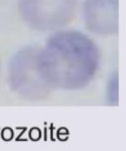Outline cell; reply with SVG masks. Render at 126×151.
I'll list each match as a JSON object with an SVG mask.
<instances>
[{
	"instance_id": "52a82bcc",
	"label": "cell",
	"mask_w": 126,
	"mask_h": 151,
	"mask_svg": "<svg viewBox=\"0 0 126 151\" xmlns=\"http://www.w3.org/2000/svg\"><path fill=\"white\" fill-rule=\"evenodd\" d=\"M4 133H5V134H3V138L5 140H10L13 138V133L12 131V130L10 128H7V129L4 130Z\"/></svg>"
},
{
	"instance_id": "3957f363",
	"label": "cell",
	"mask_w": 126,
	"mask_h": 151,
	"mask_svg": "<svg viewBox=\"0 0 126 151\" xmlns=\"http://www.w3.org/2000/svg\"><path fill=\"white\" fill-rule=\"evenodd\" d=\"M29 60H24V65H21L16 60H13L10 66V81L15 89L19 91L27 93V95H31V93L35 92V95H38L39 91L37 87L40 85L44 86V84L49 86L44 78L41 69L38 54H30Z\"/></svg>"
},
{
	"instance_id": "7a4b0ae2",
	"label": "cell",
	"mask_w": 126,
	"mask_h": 151,
	"mask_svg": "<svg viewBox=\"0 0 126 151\" xmlns=\"http://www.w3.org/2000/svg\"><path fill=\"white\" fill-rule=\"evenodd\" d=\"M76 0H20L24 16L34 24L46 27L58 26L56 19L61 21L72 16Z\"/></svg>"
},
{
	"instance_id": "8992f818",
	"label": "cell",
	"mask_w": 126,
	"mask_h": 151,
	"mask_svg": "<svg viewBox=\"0 0 126 151\" xmlns=\"http://www.w3.org/2000/svg\"><path fill=\"white\" fill-rule=\"evenodd\" d=\"M30 137L32 141H38L41 138V131L37 128H33L30 131Z\"/></svg>"
},
{
	"instance_id": "277c9868",
	"label": "cell",
	"mask_w": 126,
	"mask_h": 151,
	"mask_svg": "<svg viewBox=\"0 0 126 151\" xmlns=\"http://www.w3.org/2000/svg\"><path fill=\"white\" fill-rule=\"evenodd\" d=\"M118 0H86L85 14L93 31L112 32L117 29Z\"/></svg>"
},
{
	"instance_id": "6da1fadb",
	"label": "cell",
	"mask_w": 126,
	"mask_h": 151,
	"mask_svg": "<svg viewBox=\"0 0 126 151\" xmlns=\"http://www.w3.org/2000/svg\"><path fill=\"white\" fill-rule=\"evenodd\" d=\"M41 69L49 85L76 88L89 82L97 64V52L91 41L76 32L54 35L38 54Z\"/></svg>"
},
{
	"instance_id": "5b68a950",
	"label": "cell",
	"mask_w": 126,
	"mask_h": 151,
	"mask_svg": "<svg viewBox=\"0 0 126 151\" xmlns=\"http://www.w3.org/2000/svg\"><path fill=\"white\" fill-rule=\"evenodd\" d=\"M110 89L109 91L110 92L109 96L111 97V101H117V76H115L111 81L110 86H109Z\"/></svg>"
}]
</instances>
